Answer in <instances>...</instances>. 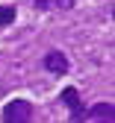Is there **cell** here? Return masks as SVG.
<instances>
[{
	"instance_id": "5",
	"label": "cell",
	"mask_w": 115,
	"mask_h": 123,
	"mask_svg": "<svg viewBox=\"0 0 115 123\" xmlns=\"http://www.w3.org/2000/svg\"><path fill=\"white\" fill-rule=\"evenodd\" d=\"M15 18H18V9H15V6H9V3H3V6H0V26L15 24Z\"/></svg>"
},
{
	"instance_id": "2",
	"label": "cell",
	"mask_w": 115,
	"mask_h": 123,
	"mask_svg": "<svg viewBox=\"0 0 115 123\" xmlns=\"http://www.w3.org/2000/svg\"><path fill=\"white\" fill-rule=\"evenodd\" d=\"M59 103L68 109V123H86V105H83V97L74 85L59 91Z\"/></svg>"
},
{
	"instance_id": "3",
	"label": "cell",
	"mask_w": 115,
	"mask_h": 123,
	"mask_svg": "<svg viewBox=\"0 0 115 123\" xmlns=\"http://www.w3.org/2000/svg\"><path fill=\"white\" fill-rule=\"evenodd\" d=\"M41 68L47 73H53V76H65V73L71 70V62H68V56H65L62 50H50V53H44Z\"/></svg>"
},
{
	"instance_id": "1",
	"label": "cell",
	"mask_w": 115,
	"mask_h": 123,
	"mask_svg": "<svg viewBox=\"0 0 115 123\" xmlns=\"http://www.w3.org/2000/svg\"><path fill=\"white\" fill-rule=\"evenodd\" d=\"M32 103L24 100V97H12L6 105H3V123H32Z\"/></svg>"
},
{
	"instance_id": "6",
	"label": "cell",
	"mask_w": 115,
	"mask_h": 123,
	"mask_svg": "<svg viewBox=\"0 0 115 123\" xmlns=\"http://www.w3.org/2000/svg\"><path fill=\"white\" fill-rule=\"evenodd\" d=\"M53 6H56L59 12H71V9L77 6V0H53Z\"/></svg>"
},
{
	"instance_id": "4",
	"label": "cell",
	"mask_w": 115,
	"mask_h": 123,
	"mask_svg": "<svg viewBox=\"0 0 115 123\" xmlns=\"http://www.w3.org/2000/svg\"><path fill=\"white\" fill-rule=\"evenodd\" d=\"M86 120H92V123H112L115 120V105L112 103H94L92 109H86Z\"/></svg>"
},
{
	"instance_id": "7",
	"label": "cell",
	"mask_w": 115,
	"mask_h": 123,
	"mask_svg": "<svg viewBox=\"0 0 115 123\" xmlns=\"http://www.w3.org/2000/svg\"><path fill=\"white\" fill-rule=\"evenodd\" d=\"M32 9H38V12H50V9H53V0H32Z\"/></svg>"
}]
</instances>
